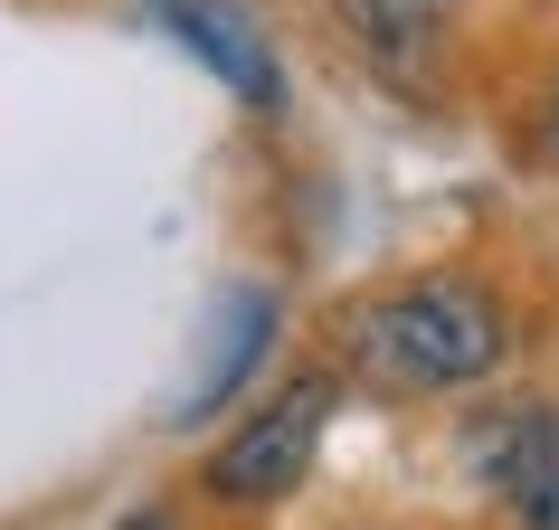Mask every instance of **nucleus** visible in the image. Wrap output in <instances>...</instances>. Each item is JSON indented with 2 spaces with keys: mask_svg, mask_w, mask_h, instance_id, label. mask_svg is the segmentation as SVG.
<instances>
[{
  "mask_svg": "<svg viewBox=\"0 0 559 530\" xmlns=\"http://www.w3.org/2000/svg\"><path fill=\"white\" fill-rule=\"evenodd\" d=\"M162 20L180 29V48L200 67H218L247 105H275L285 95V76H275V58H265V38H257V20L237 10V0H152Z\"/></svg>",
  "mask_w": 559,
  "mask_h": 530,
  "instance_id": "4",
  "label": "nucleus"
},
{
  "mask_svg": "<svg viewBox=\"0 0 559 530\" xmlns=\"http://www.w3.org/2000/svg\"><path fill=\"white\" fill-rule=\"evenodd\" d=\"M342 10V29L370 48V58H417V48H437L445 20H455V0H332Z\"/></svg>",
  "mask_w": 559,
  "mask_h": 530,
  "instance_id": "5",
  "label": "nucleus"
},
{
  "mask_svg": "<svg viewBox=\"0 0 559 530\" xmlns=\"http://www.w3.org/2000/svg\"><path fill=\"white\" fill-rule=\"evenodd\" d=\"M123 530H180V521H162V511H133V521H123Z\"/></svg>",
  "mask_w": 559,
  "mask_h": 530,
  "instance_id": "8",
  "label": "nucleus"
},
{
  "mask_svg": "<svg viewBox=\"0 0 559 530\" xmlns=\"http://www.w3.org/2000/svg\"><path fill=\"white\" fill-rule=\"evenodd\" d=\"M332 398H342L332 380H295L285 398H265V408L209 455V493L218 502H285L304 483V465H313V445H323Z\"/></svg>",
  "mask_w": 559,
  "mask_h": 530,
  "instance_id": "2",
  "label": "nucleus"
},
{
  "mask_svg": "<svg viewBox=\"0 0 559 530\" xmlns=\"http://www.w3.org/2000/svg\"><path fill=\"white\" fill-rule=\"evenodd\" d=\"M493 493L522 511V530H559V408H522L484 436Z\"/></svg>",
  "mask_w": 559,
  "mask_h": 530,
  "instance_id": "3",
  "label": "nucleus"
},
{
  "mask_svg": "<svg viewBox=\"0 0 559 530\" xmlns=\"http://www.w3.org/2000/svg\"><path fill=\"white\" fill-rule=\"evenodd\" d=\"M352 360L380 388H465L502 360V303L465 275H427L352 313Z\"/></svg>",
  "mask_w": 559,
  "mask_h": 530,
  "instance_id": "1",
  "label": "nucleus"
},
{
  "mask_svg": "<svg viewBox=\"0 0 559 530\" xmlns=\"http://www.w3.org/2000/svg\"><path fill=\"white\" fill-rule=\"evenodd\" d=\"M540 152L559 161V95H550V123H540Z\"/></svg>",
  "mask_w": 559,
  "mask_h": 530,
  "instance_id": "7",
  "label": "nucleus"
},
{
  "mask_svg": "<svg viewBox=\"0 0 559 530\" xmlns=\"http://www.w3.org/2000/svg\"><path fill=\"white\" fill-rule=\"evenodd\" d=\"M265 332H275V303H265V294H228V332H218V360H209L200 380L180 388V426H190V417H209L237 380H247V360L265 351Z\"/></svg>",
  "mask_w": 559,
  "mask_h": 530,
  "instance_id": "6",
  "label": "nucleus"
}]
</instances>
